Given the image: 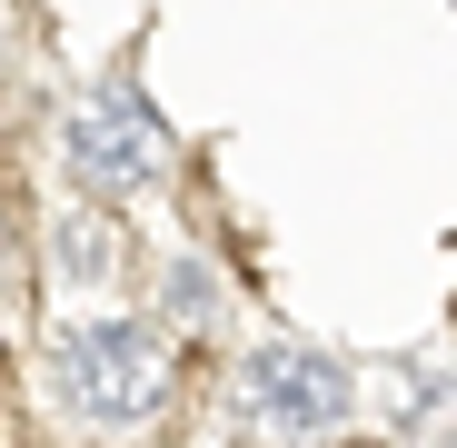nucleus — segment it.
I'll use <instances>...</instances> for the list:
<instances>
[{
  "label": "nucleus",
  "mask_w": 457,
  "mask_h": 448,
  "mask_svg": "<svg viewBox=\"0 0 457 448\" xmlns=\"http://www.w3.org/2000/svg\"><path fill=\"white\" fill-rule=\"evenodd\" d=\"M50 269L80 289V299H100L110 279H120V240H110V219L100 209H70V219H50Z\"/></svg>",
  "instance_id": "4"
},
{
  "label": "nucleus",
  "mask_w": 457,
  "mask_h": 448,
  "mask_svg": "<svg viewBox=\"0 0 457 448\" xmlns=\"http://www.w3.org/2000/svg\"><path fill=\"white\" fill-rule=\"evenodd\" d=\"M60 160H70L80 190H149V180L170 170V149H160V130L129 120V110H70Z\"/></svg>",
  "instance_id": "3"
},
{
  "label": "nucleus",
  "mask_w": 457,
  "mask_h": 448,
  "mask_svg": "<svg viewBox=\"0 0 457 448\" xmlns=\"http://www.w3.org/2000/svg\"><path fill=\"white\" fill-rule=\"evenodd\" d=\"M50 389L90 428H139L170 399V349H160L149 319H90V329H70L50 349Z\"/></svg>",
  "instance_id": "1"
},
{
  "label": "nucleus",
  "mask_w": 457,
  "mask_h": 448,
  "mask_svg": "<svg viewBox=\"0 0 457 448\" xmlns=\"http://www.w3.org/2000/svg\"><path fill=\"white\" fill-rule=\"evenodd\" d=\"M239 399H249V418L269 428V438H319V428H338L348 418V368L328 359V349H298V339H269V349H249L239 359Z\"/></svg>",
  "instance_id": "2"
},
{
  "label": "nucleus",
  "mask_w": 457,
  "mask_h": 448,
  "mask_svg": "<svg viewBox=\"0 0 457 448\" xmlns=\"http://www.w3.org/2000/svg\"><path fill=\"white\" fill-rule=\"evenodd\" d=\"M418 448H457V418H428V428H418Z\"/></svg>",
  "instance_id": "6"
},
{
  "label": "nucleus",
  "mask_w": 457,
  "mask_h": 448,
  "mask_svg": "<svg viewBox=\"0 0 457 448\" xmlns=\"http://www.w3.org/2000/svg\"><path fill=\"white\" fill-rule=\"evenodd\" d=\"M170 309H179V319H209V269H199V259L170 269Z\"/></svg>",
  "instance_id": "5"
},
{
  "label": "nucleus",
  "mask_w": 457,
  "mask_h": 448,
  "mask_svg": "<svg viewBox=\"0 0 457 448\" xmlns=\"http://www.w3.org/2000/svg\"><path fill=\"white\" fill-rule=\"evenodd\" d=\"M0 40H11V30H0Z\"/></svg>",
  "instance_id": "7"
}]
</instances>
